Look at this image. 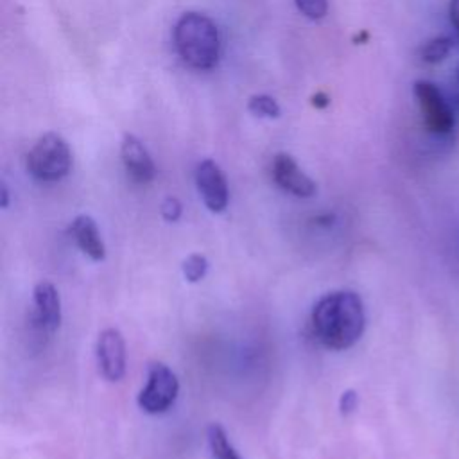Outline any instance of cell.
<instances>
[{
    "label": "cell",
    "instance_id": "cell-4",
    "mask_svg": "<svg viewBox=\"0 0 459 459\" xmlns=\"http://www.w3.org/2000/svg\"><path fill=\"white\" fill-rule=\"evenodd\" d=\"M179 382L176 373L163 362H152L147 373V384L138 393V405L147 414H161L172 407L178 398Z\"/></svg>",
    "mask_w": 459,
    "mask_h": 459
},
{
    "label": "cell",
    "instance_id": "cell-1",
    "mask_svg": "<svg viewBox=\"0 0 459 459\" xmlns=\"http://www.w3.org/2000/svg\"><path fill=\"white\" fill-rule=\"evenodd\" d=\"M310 323L317 341L330 350L353 346L366 326L362 299L351 290H333L317 299Z\"/></svg>",
    "mask_w": 459,
    "mask_h": 459
},
{
    "label": "cell",
    "instance_id": "cell-18",
    "mask_svg": "<svg viewBox=\"0 0 459 459\" xmlns=\"http://www.w3.org/2000/svg\"><path fill=\"white\" fill-rule=\"evenodd\" d=\"M359 405V396L353 389H348L341 394V400H339V409H341V414H351Z\"/></svg>",
    "mask_w": 459,
    "mask_h": 459
},
{
    "label": "cell",
    "instance_id": "cell-22",
    "mask_svg": "<svg viewBox=\"0 0 459 459\" xmlns=\"http://www.w3.org/2000/svg\"><path fill=\"white\" fill-rule=\"evenodd\" d=\"M455 82H457V91H459V65H457V70H455Z\"/></svg>",
    "mask_w": 459,
    "mask_h": 459
},
{
    "label": "cell",
    "instance_id": "cell-7",
    "mask_svg": "<svg viewBox=\"0 0 459 459\" xmlns=\"http://www.w3.org/2000/svg\"><path fill=\"white\" fill-rule=\"evenodd\" d=\"M97 364L102 377L118 382L126 373V342L117 328H104L97 339Z\"/></svg>",
    "mask_w": 459,
    "mask_h": 459
},
{
    "label": "cell",
    "instance_id": "cell-6",
    "mask_svg": "<svg viewBox=\"0 0 459 459\" xmlns=\"http://www.w3.org/2000/svg\"><path fill=\"white\" fill-rule=\"evenodd\" d=\"M195 186L206 208L213 213L226 210L230 201L228 181L221 167L213 160H203L195 167Z\"/></svg>",
    "mask_w": 459,
    "mask_h": 459
},
{
    "label": "cell",
    "instance_id": "cell-5",
    "mask_svg": "<svg viewBox=\"0 0 459 459\" xmlns=\"http://www.w3.org/2000/svg\"><path fill=\"white\" fill-rule=\"evenodd\" d=\"M414 97L420 106L421 117L429 131L436 134H446L454 127V113L445 100L441 90L430 81L414 82Z\"/></svg>",
    "mask_w": 459,
    "mask_h": 459
},
{
    "label": "cell",
    "instance_id": "cell-19",
    "mask_svg": "<svg viewBox=\"0 0 459 459\" xmlns=\"http://www.w3.org/2000/svg\"><path fill=\"white\" fill-rule=\"evenodd\" d=\"M448 14H450V22H452V25L455 29V36L459 39V0H450Z\"/></svg>",
    "mask_w": 459,
    "mask_h": 459
},
{
    "label": "cell",
    "instance_id": "cell-3",
    "mask_svg": "<svg viewBox=\"0 0 459 459\" xmlns=\"http://www.w3.org/2000/svg\"><path fill=\"white\" fill-rule=\"evenodd\" d=\"M72 169V151L57 133L41 134L27 154V170L43 183L63 179Z\"/></svg>",
    "mask_w": 459,
    "mask_h": 459
},
{
    "label": "cell",
    "instance_id": "cell-17",
    "mask_svg": "<svg viewBox=\"0 0 459 459\" xmlns=\"http://www.w3.org/2000/svg\"><path fill=\"white\" fill-rule=\"evenodd\" d=\"M161 215L167 222H176L181 217V203L176 197H167L161 203Z\"/></svg>",
    "mask_w": 459,
    "mask_h": 459
},
{
    "label": "cell",
    "instance_id": "cell-13",
    "mask_svg": "<svg viewBox=\"0 0 459 459\" xmlns=\"http://www.w3.org/2000/svg\"><path fill=\"white\" fill-rule=\"evenodd\" d=\"M452 50V38L448 36H436L429 41H425L420 50H418V56L423 63H429V65H436V63H441L448 52Z\"/></svg>",
    "mask_w": 459,
    "mask_h": 459
},
{
    "label": "cell",
    "instance_id": "cell-21",
    "mask_svg": "<svg viewBox=\"0 0 459 459\" xmlns=\"http://www.w3.org/2000/svg\"><path fill=\"white\" fill-rule=\"evenodd\" d=\"M2 206L4 208L7 206V188H5V185L2 186Z\"/></svg>",
    "mask_w": 459,
    "mask_h": 459
},
{
    "label": "cell",
    "instance_id": "cell-10",
    "mask_svg": "<svg viewBox=\"0 0 459 459\" xmlns=\"http://www.w3.org/2000/svg\"><path fill=\"white\" fill-rule=\"evenodd\" d=\"M120 156H122L126 172L133 181L143 185L154 179L156 176L154 161L147 152L145 145L134 134H124L122 145H120Z\"/></svg>",
    "mask_w": 459,
    "mask_h": 459
},
{
    "label": "cell",
    "instance_id": "cell-14",
    "mask_svg": "<svg viewBox=\"0 0 459 459\" xmlns=\"http://www.w3.org/2000/svg\"><path fill=\"white\" fill-rule=\"evenodd\" d=\"M183 276L190 281V283H197L199 280L204 278L206 271H208V260L204 255L199 253H192L183 260Z\"/></svg>",
    "mask_w": 459,
    "mask_h": 459
},
{
    "label": "cell",
    "instance_id": "cell-20",
    "mask_svg": "<svg viewBox=\"0 0 459 459\" xmlns=\"http://www.w3.org/2000/svg\"><path fill=\"white\" fill-rule=\"evenodd\" d=\"M314 106H317V108L328 106V97H326L325 93H317V95L314 97Z\"/></svg>",
    "mask_w": 459,
    "mask_h": 459
},
{
    "label": "cell",
    "instance_id": "cell-11",
    "mask_svg": "<svg viewBox=\"0 0 459 459\" xmlns=\"http://www.w3.org/2000/svg\"><path fill=\"white\" fill-rule=\"evenodd\" d=\"M70 235L77 247L93 262H100L106 256V246L95 221L90 215H77L70 224Z\"/></svg>",
    "mask_w": 459,
    "mask_h": 459
},
{
    "label": "cell",
    "instance_id": "cell-15",
    "mask_svg": "<svg viewBox=\"0 0 459 459\" xmlns=\"http://www.w3.org/2000/svg\"><path fill=\"white\" fill-rule=\"evenodd\" d=\"M247 109L256 115V117H265V118H276L280 117V106L278 102L269 97V95H253L247 102Z\"/></svg>",
    "mask_w": 459,
    "mask_h": 459
},
{
    "label": "cell",
    "instance_id": "cell-8",
    "mask_svg": "<svg viewBox=\"0 0 459 459\" xmlns=\"http://www.w3.org/2000/svg\"><path fill=\"white\" fill-rule=\"evenodd\" d=\"M273 178H274V183L296 195V197H312L317 190L316 183L299 169V165L296 163V160L287 154V152H278L274 158H273Z\"/></svg>",
    "mask_w": 459,
    "mask_h": 459
},
{
    "label": "cell",
    "instance_id": "cell-16",
    "mask_svg": "<svg viewBox=\"0 0 459 459\" xmlns=\"http://www.w3.org/2000/svg\"><path fill=\"white\" fill-rule=\"evenodd\" d=\"M298 11L308 20H321L328 13V0H294Z\"/></svg>",
    "mask_w": 459,
    "mask_h": 459
},
{
    "label": "cell",
    "instance_id": "cell-12",
    "mask_svg": "<svg viewBox=\"0 0 459 459\" xmlns=\"http://www.w3.org/2000/svg\"><path fill=\"white\" fill-rule=\"evenodd\" d=\"M206 437H208V445L213 459H242L238 452L233 448V445L230 443L226 430L219 423L208 425Z\"/></svg>",
    "mask_w": 459,
    "mask_h": 459
},
{
    "label": "cell",
    "instance_id": "cell-9",
    "mask_svg": "<svg viewBox=\"0 0 459 459\" xmlns=\"http://www.w3.org/2000/svg\"><path fill=\"white\" fill-rule=\"evenodd\" d=\"M32 301H34V312L32 319L36 326L43 332H54L61 325V298L57 289L43 280L36 283L34 292H32Z\"/></svg>",
    "mask_w": 459,
    "mask_h": 459
},
{
    "label": "cell",
    "instance_id": "cell-2",
    "mask_svg": "<svg viewBox=\"0 0 459 459\" xmlns=\"http://www.w3.org/2000/svg\"><path fill=\"white\" fill-rule=\"evenodd\" d=\"M174 47L179 57L195 70H210L221 57V34L212 18L188 11L174 25Z\"/></svg>",
    "mask_w": 459,
    "mask_h": 459
}]
</instances>
